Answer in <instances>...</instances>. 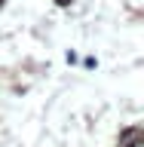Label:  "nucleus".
<instances>
[{
	"mask_svg": "<svg viewBox=\"0 0 144 147\" xmlns=\"http://www.w3.org/2000/svg\"><path fill=\"white\" fill-rule=\"evenodd\" d=\"M123 147H141V141H132V144H123Z\"/></svg>",
	"mask_w": 144,
	"mask_h": 147,
	"instance_id": "f257e3e1",
	"label": "nucleus"
},
{
	"mask_svg": "<svg viewBox=\"0 0 144 147\" xmlns=\"http://www.w3.org/2000/svg\"><path fill=\"white\" fill-rule=\"evenodd\" d=\"M58 3H62V6H64V3H71V0H58Z\"/></svg>",
	"mask_w": 144,
	"mask_h": 147,
	"instance_id": "f03ea898",
	"label": "nucleus"
}]
</instances>
